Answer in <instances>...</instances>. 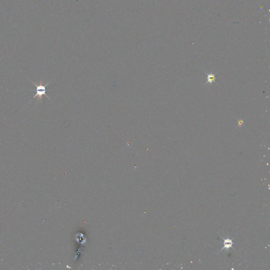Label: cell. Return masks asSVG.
<instances>
[{
	"instance_id": "obj_1",
	"label": "cell",
	"mask_w": 270,
	"mask_h": 270,
	"mask_svg": "<svg viewBox=\"0 0 270 270\" xmlns=\"http://www.w3.org/2000/svg\"><path fill=\"white\" fill-rule=\"evenodd\" d=\"M30 80L31 81V82H32V83L34 84V85L35 86L36 88V94L33 96V97L32 98V99L28 103V104H29V102H30L31 101H32V100H33L34 98H36V97H37V101L36 104H37L38 103V102H41L42 101V96H43V95H44L45 96H46L47 98H48L51 100V101H52L51 99V98H49L47 95H46V91H47V89H46V88H47V87L48 86V85L49 84V83L51 81H49V82H48L47 84H45L44 86H43V84H42V80L41 79H40V84H39V85H37L36 84H35V83L32 80H31V79H30Z\"/></svg>"
},
{
	"instance_id": "obj_2",
	"label": "cell",
	"mask_w": 270,
	"mask_h": 270,
	"mask_svg": "<svg viewBox=\"0 0 270 270\" xmlns=\"http://www.w3.org/2000/svg\"><path fill=\"white\" fill-rule=\"evenodd\" d=\"M207 81L205 83V84L204 85L205 86L207 84H212L213 82H214L215 81V79H216V75L215 74H213V73H207Z\"/></svg>"
},
{
	"instance_id": "obj_3",
	"label": "cell",
	"mask_w": 270,
	"mask_h": 270,
	"mask_svg": "<svg viewBox=\"0 0 270 270\" xmlns=\"http://www.w3.org/2000/svg\"><path fill=\"white\" fill-rule=\"evenodd\" d=\"M233 242L232 240H229V239H227V240H224V246L222 250H223L224 249H227L230 248L233 245ZM221 250V251H222Z\"/></svg>"
},
{
	"instance_id": "obj_4",
	"label": "cell",
	"mask_w": 270,
	"mask_h": 270,
	"mask_svg": "<svg viewBox=\"0 0 270 270\" xmlns=\"http://www.w3.org/2000/svg\"><path fill=\"white\" fill-rule=\"evenodd\" d=\"M243 122H244V121L242 119H240V120H238V122H237V126H242V125L243 124Z\"/></svg>"
}]
</instances>
